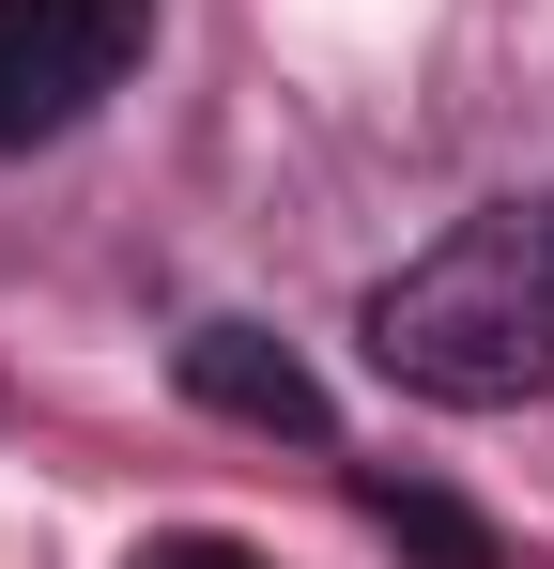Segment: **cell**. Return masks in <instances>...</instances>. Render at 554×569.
Segmentation results:
<instances>
[{
  "label": "cell",
  "mask_w": 554,
  "mask_h": 569,
  "mask_svg": "<svg viewBox=\"0 0 554 569\" xmlns=\"http://www.w3.org/2000/svg\"><path fill=\"white\" fill-rule=\"evenodd\" d=\"M369 370L447 416L554 400V216L508 200V216H462L447 247H416L369 292Z\"/></svg>",
  "instance_id": "6da1fadb"
},
{
  "label": "cell",
  "mask_w": 554,
  "mask_h": 569,
  "mask_svg": "<svg viewBox=\"0 0 554 569\" xmlns=\"http://www.w3.org/2000/svg\"><path fill=\"white\" fill-rule=\"evenodd\" d=\"M139 31H155L139 0H0V154L92 123V108L123 93Z\"/></svg>",
  "instance_id": "7a4b0ae2"
},
{
  "label": "cell",
  "mask_w": 554,
  "mask_h": 569,
  "mask_svg": "<svg viewBox=\"0 0 554 569\" xmlns=\"http://www.w3.org/2000/svg\"><path fill=\"white\" fill-rule=\"evenodd\" d=\"M185 400H216V416H247V431H293V447H324V385L293 370L263 323H200V339H185Z\"/></svg>",
  "instance_id": "3957f363"
},
{
  "label": "cell",
  "mask_w": 554,
  "mask_h": 569,
  "mask_svg": "<svg viewBox=\"0 0 554 569\" xmlns=\"http://www.w3.org/2000/svg\"><path fill=\"white\" fill-rule=\"evenodd\" d=\"M385 523H400V539H416L432 569H493V539H477L462 508H432V492H385Z\"/></svg>",
  "instance_id": "277c9868"
},
{
  "label": "cell",
  "mask_w": 554,
  "mask_h": 569,
  "mask_svg": "<svg viewBox=\"0 0 554 569\" xmlns=\"http://www.w3.org/2000/svg\"><path fill=\"white\" fill-rule=\"evenodd\" d=\"M139 569H263V555H247V539H155Z\"/></svg>",
  "instance_id": "5b68a950"
}]
</instances>
